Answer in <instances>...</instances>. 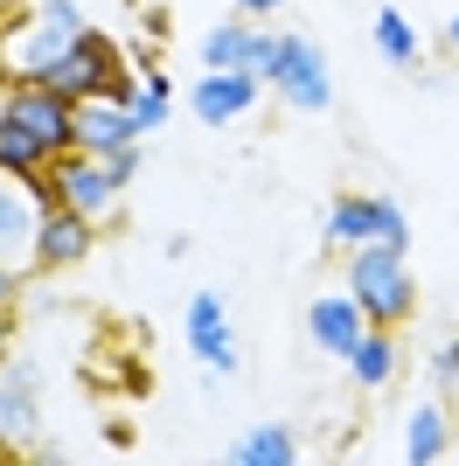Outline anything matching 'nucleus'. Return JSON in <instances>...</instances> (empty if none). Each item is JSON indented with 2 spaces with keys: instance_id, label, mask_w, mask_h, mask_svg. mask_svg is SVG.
Returning <instances> with one entry per match:
<instances>
[{
  "instance_id": "obj_24",
  "label": "nucleus",
  "mask_w": 459,
  "mask_h": 466,
  "mask_svg": "<svg viewBox=\"0 0 459 466\" xmlns=\"http://www.w3.org/2000/svg\"><path fill=\"white\" fill-rule=\"evenodd\" d=\"M139 167H147V147H139V139H133V147H118V154H105V175H112L118 188H133Z\"/></svg>"
},
{
  "instance_id": "obj_25",
  "label": "nucleus",
  "mask_w": 459,
  "mask_h": 466,
  "mask_svg": "<svg viewBox=\"0 0 459 466\" xmlns=\"http://www.w3.org/2000/svg\"><path fill=\"white\" fill-rule=\"evenodd\" d=\"M28 279H36L28 265H0V313H15V307H21V292H28Z\"/></svg>"
},
{
  "instance_id": "obj_2",
  "label": "nucleus",
  "mask_w": 459,
  "mask_h": 466,
  "mask_svg": "<svg viewBox=\"0 0 459 466\" xmlns=\"http://www.w3.org/2000/svg\"><path fill=\"white\" fill-rule=\"evenodd\" d=\"M342 286L355 292V307H362L376 328H403V320L418 313V279H411L403 251H390V244H355V251H342Z\"/></svg>"
},
{
  "instance_id": "obj_13",
  "label": "nucleus",
  "mask_w": 459,
  "mask_h": 466,
  "mask_svg": "<svg viewBox=\"0 0 459 466\" xmlns=\"http://www.w3.org/2000/svg\"><path fill=\"white\" fill-rule=\"evenodd\" d=\"M342 370H348V383H355V390H369V397H376V390H390V383H397V370H403L397 328H376V320H369V328H362V341H355V349L342 355Z\"/></svg>"
},
{
  "instance_id": "obj_5",
  "label": "nucleus",
  "mask_w": 459,
  "mask_h": 466,
  "mask_svg": "<svg viewBox=\"0 0 459 466\" xmlns=\"http://www.w3.org/2000/svg\"><path fill=\"white\" fill-rule=\"evenodd\" d=\"M321 237L334 251H355V244H390V251L411 258V216L390 202V195H334L327 202Z\"/></svg>"
},
{
  "instance_id": "obj_23",
  "label": "nucleus",
  "mask_w": 459,
  "mask_h": 466,
  "mask_svg": "<svg viewBox=\"0 0 459 466\" xmlns=\"http://www.w3.org/2000/svg\"><path fill=\"white\" fill-rule=\"evenodd\" d=\"M271 63H279V28H250V49H244V70L258 84L271 77Z\"/></svg>"
},
{
  "instance_id": "obj_21",
  "label": "nucleus",
  "mask_w": 459,
  "mask_h": 466,
  "mask_svg": "<svg viewBox=\"0 0 459 466\" xmlns=\"http://www.w3.org/2000/svg\"><path fill=\"white\" fill-rule=\"evenodd\" d=\"M376 56H382V63H397V70H418V56H424L418 28H411L397 7H376Z\"/></svg>"
},
{
  "instance_id": "obj_6",
  "label": "nucleus",
  "mask_w": 459,
  "mask_h": 466,
  "mask_svg": "<svg viewBox=\"0 0 459 466\" xmlns=\"http://www.w3.org/2000/svg\"><path fill=\"white\" fill-rule=\"evenodd\" d=\"M181 341L189 355L202 362V376H237L244 355H237V334H230V299L216 286H195L189 292V313H181Z\"/></svg>"
},
{
  "instance_id": "obj_29",
  "label": "nucleus",
  "mask_w": 459,
  "mask_h": 466,
  "mask_svg": "<svg viewBox=\"0 0 459 466\" xmlns=\"http://www.w3.org/2000/svg\"><path fill=\"white\" fill-rule=\"evenodd\" d=\"M0 21H7V0H0Z\"/></svg>"
},
{
  "instance_id": "obj_18",
  "label": "nucleus",
  "mask_w": 459,
  "mask_h": 466,
  "mask_svg": "<svg viewBox=\"0 0 459 466\" xmlns=\"http://www.w3.org/2000/svg\"><path fill=\"white\" fill-rule=\"evenodd\" d=\"M49 147H42L36 133H28V126H15V118L0 112V175H15V181H28V175H42V167H49Z\"/></svg>"
},
{
  "instance_id": "obj_8",
  "label": "nucleus",
  "mask_w": 459,
  "mask_h": 466,
  "mask_svg": "<svg viewBox=\"0 0 459 466\" xmlns=\"http://www.w3.org/2000/svg\"><path fill=\"white\" fill-rule=\"evenodd\" d=\"M42 439V370L7 355L0 362V452H28Z\"/></svg>"
},
{
  "instance_id": "obj_17",
  "label": "nucleus",
  "mask_w": 459,
  "mask_h": 466,
  "mask_svg": "<svg viewBox=\"0 0 459 466\" xmlns=\"http://www.w3.org/2000/svg\"><path fill=\"white\" fill-rule=\"evenodd\" d=\"M230 460L237 466H292L300 460V431L292 425H250L237 446H230Z\"/></svg>"
},
{
  "instance_id": "obj_27",
  "label": "nucleus",
  "mask_w": 459,
  "mask_h": 466,
  "mask_svg": "<svg viewBox=\"0 0 459 466\" xmlns=\"http://www.w3.org/2000/svg\"><path fill=\"white\" fill-rule=\"evenodd\" d=\"M15 355V313H0V362Z\"/></svg>"
},
{
  "instance_id": "obj_12",
  "label": "nucleus",
  "mask_w": 459,
  "mask_h": 466,
  "mask_svg": "<svg viewBox=\"0 0 459 466\" xmlns=\"http://www.w3.org/2000/svg\"><path fill=\"white\" fill-rule=\"evenodd\" d=\"M362 328H369V313L355 307V292H348V286L313 292V307H306V341H313L321 355H334V362H342V355L362 341Z\"/></svg>"
},
{
  "instance_id": "obj_16",
  "label": "nucleus",
  "mask_w": 459,
  "mask_h": 466,
  "mask_svg": "<svg viewBox=\"0 0 459 466\" xmlns=\"http://www.w3.org/2000/svg\"><path fill=\"white\" fill-rule=\"evenodd\" d=\"M445 452H453V410H445L439 397H424V404L403 418V460L411 466H439Z\"/></svg>"
},
{
  "instance_id": "obj_26",
  "label": "nucleus",
  "mask_w": 459,
  "mask_h": 466,
  "mask_svg": "<svg viewBox=\"0 0 459 466\" xmlns=\"http://www.w3.org/2000/svg\"><path fill=\"white\" fill-rule=\"evenodd\" d=\"M292 0H230V15H244V21H271V15H286Z\"/></svg>"
},
{
  "instance_id": "obj_1",
  "label": "nucleus",
  "mask_w": 459,
  "mask_h": 466,
  "mask_svg": "<svg viewBox=\"0 0 459 466\" xmlns=\"http://www.w3.org/2000/svg\"><path fill=\"white\" fill-rule=\"evenodd\" d=\"M91 21L76 0H21L0 21V84H49V70L70 56V42Z\"/></svg>"
},
{
  "instance_id": "obj_19",
  "label": "nucleus",
  "mask_w": 459,
  "mask_h": 466,
  "mask_svg": "<svg viewBox=\"0 0 459 466\" xmlns=\"http://www.w3.org/2000/svg\"><path fill=\"white\" fill-rule=\"evenodd\" d=\"M133 126H139V139H153L160 126H168V112H174V77L168 70H139V91H133Z\"/></svg>"
},
{
  "instance_id": "obj_3",
  "label": "nucleus",
  "mask_w": 459,
  "mask_h": 466,
  "mask_svg": "<svg viewBox=\"0 0 459 466\" xmlns=\"http://www.w3.org/2000/svg\"><path fill=\"white\" fill-rule=\"evenodd\" d=\"M49 91H63L70 105H91V97H112V105H133L139 77H133V56L118 49L105 28H84L70 42V56L49 70Z\"/></svg>"
},
{
  "instance_id": "obj_4",
  "label": "nucleus",
  "mask_w": 459,
  "mask_h": 466,
  "mask_svg": "<svg viewBox=\"0 0 459 466\" xmlns=\"http://www.w3.org/2000/svg\"><path fill=\"white\" fill-rule=\"evenodd\" d=\"M265 91L279 105H292V112L321 118L334 105V63H327V49L313 35H300V28H279V63H271Z\"/></svg>"
},
{
  "instance_id": "obj_15",
  "label": "nucleus",
  "mask_w": 459,
  "mask_h": 466,
  "mask_svg": "<svg viewBox=\"0 0 459 466\" xmlns=\"http://www.w3.org/2000/svg\"><path fill=\"white\" fill-rule=\"evenodd\" d=\"M139 126L126 105H112V97H91V105H76V154H118V147H133Z\"/></svg>"
},
{
  "instance_id": "obj_22",
  "label": "nucleus",
  "mask_w": 459,
  "mask_h": 466,
  "mask_svg": "<svg viewBox=\"0 0 459 466\" xmlns=\"http://www.w3.org/2000/svg\"><path fill=\"white\" fill-rule=\"evenodd\" d=\"M424 383L439 390V397H459V334H445L439 349H432V362H424Z\"/></svg>"
},
{
  "instance_id": "obj_9",
  "label": "nucleus",
  "mask_w": 459,
  "mask_h": 466,
  "mask_svg": "<svg viewBox=\"0 0 459 466\" xmlns=\"http://www.w3.org/2000/svg\"><path fill=\"white\" fill-rule=\"evenodd\" d=\"M49 181H56V202L63 209H76V216H91V223H112V209H118V181L105 175V160L97 154H56L49 160Z\"/></svg>"
},
{
  "instance_id": "obj_10",
  "label": "nucleus",
  "mask_w": 459,
  "mask_h": 466,
  "mask_svg": "<svg viewBox=\"0 0 459 466\" xmlns=\"http://www.w3.org/2000/svg\"><path fill=\"white\" fill-rule=\"evenodd\" d=\"M265 97H271V91L250 77V70H202V77H195V91H189V105H195V118H202V126H216V133H223V126L250 118Z\"/></svg>"
},
{
  "instance_id": "obj_28",
  "label": "nucleus",
  "mask_w": 459,
  "mask_h": 466,
  "mask_svg": "<svg viewBox=\"0 0 459 466\" xmlns=\"http://www.w3.org/2000/svg\"><path fill=\"white\" fill-rule=\"evenodd\" d=\"M445 49H453V56H459V15L445 21Z\"/></svg>"
},
{
  "instance_id": "obj_20",
  "label": "nucleus",
  "mask_w": 459,
  "mask_h": 466,
  "mask_svg": "<svg viewBox=\"0 0 459 466\" xmlns=\"http://www.w3.org/2000/svg\"><path fill=\"white\" fill-rule=\"evenodd\" d=\"M250 28L258 21H244V15H230V21H216L209 35H202V70H244V49H250Z\"/></svg>"
},
{
  "instance_id": "obj_11",
  "label": "nucleus",
  "mask_w": 459,
  "mask_h": 466,
  "mask_svg": "<svg viewBox=\"0 0 459 466\" xmlns=\"http://www.w3.org/2000/svg\"><path fill=\"white\" fill-rule=\"evenodd\" d=\"M97 230H105V223H91V216H76V209H49L36 223V258H28V265H36V272H76V265L97 251Z\"/></svg>"
},
{
  "instance_id": "obj_7",
  "label": "nucleus",
  "mask_w": 459,
  "mask_h": 466,
  "mask_svg": "<svg viewBox=\"0 0 459 466\" xmlns=\"http://www.w3.org/2000/svg\"><path fill=\"white\" fill-rule=\"evenodd\" d=\"M0 112L15 126H28L49 154H70L76 147V105L63 91H49V84H0Z\"/></svg>"
},
{
  "instance_id": "obj_14",
  "label": "nucleus",
  "mask_w": 459,
  "mask_h": 466,
  "mask_svg": "<svg viewBox=\"0 0 459 466\" xmlns=\"http://www.w3.org/2000/svg\"><path fill=\"white\" fill-rule=\"evenodd\" d=\"M36 223H42V209L28 202V188L15 175H0V265H28L36 258Z\"/></svg>"
}]
</instances>
